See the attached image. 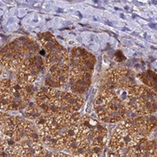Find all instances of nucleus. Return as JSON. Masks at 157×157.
Wrapping results in <instances>:
<instances>
[{
  "label": "nucleus",
  "instance_id": "obj_16",
  "mask_svg": "<svg viewBox=\"0 0 157 157\" xmlns=\"http://www.w3.org/2000/svg\"><path fill=\"white\" fill-rule=\"evenodd\" d=\"M134 123L139 130L140 135L147 137L156 128V117L155 115H146L138 116L135 119H132Z\"/></svg>",
  "mask_w": 157,
  "mask_h": 157
},
{
  "label": "nucleus",
  "instance_id": "obj_12",
  "mask_svg": "<svg viewBox=\"0 0 157 157\" xmlns=\"http://www.w3.org/2000/svg\"><path fill=\"white\" fill-rule=\"evenodd\" d=\"M107 85L103 88L117 91L126 90L139 84L137 75L128 67H117L109 70L107 73Z\"/></svg>",
  "mask_w": 157,
  "mask_h": 157
},
{
  "label": "nucleus",
  "instance_id": "obj_6",
  "mask_svg": "<svg viewBox=\"0 0 157 157\" xmlns=\"http://www.w3.org/2000/svg\"><path fill=\"white\" fill-rule=\"evenodd\" d=\"M34 104L43 113L78 112L84 104L79 94L54 87H40L34 96Z\"/></svg>",
  "mask_w": 157,
  "mask_h": 157
},
{
  "label": "nucleus",
  "instance_id": "obj_3",
  "mask_svg": "<svg viewBox=\"0 0 157 157\" xmlns=\"http://www.w3.org/2000/svg\"><path fill=\"white\" fill-rule=\"evenodd\" d=\"M108 131L89 115L81 116L75 140L67 147L74 157H100L106 146Z\"/></svg>",
  "mask_w": 157,
  "mask_h": 157
},
{
  "label": "nucleus",
  "instance_id": "obj_20",
  "mask_svg": "<svg viewBox=\"0 0 157 157\" xmlns=\"http://www.w3.org/2000/svg\"><path fill=\"white\" fill-rule=\"evenodd\" d=\"M5 69L2 67V66L0 65V78H1V76H2V73H3V71H4Z\"/></svg>",
  "mask_w": 157,
  "mask_h": 157
},
{
  "label": "nucleus",
  "instance_id": "obj_5",
  "mask_svg": "<svg viewBox=\"0 0 157 157\" xmlns=\"http://www.w3.org/2000/svg\"><path fill=\"white\" fill-rule=\"evenodd\" d=\"M96 58L82 47H74L69 55L68 83L71 92L75 94H83L92 83Z\"/></svg>",
  "mask_w": 157,
  "mask_h": 157
},
{
  "label": "nucleus",
  "instance_id": "obj_11",
  "mask_svg": "<svg viewBox=\"0 0 157 157\" xmlns=\"http://www.w3.org/2000/svg\"><path fill=\"white\" fill-rule=\"evenodd\" d=\"M45 75L44 58L35 54L25 59L16 72V79L22 84H33L42 75Z\"/></svg>",
  "mask_w": 157,
  "mask_h": 157
},
{
  "label": "nucleus",
  "instance_id": "obj_1",
  "mask_svg": "<svg viewBox=\"0 0 157 157\" xmlns=\"http://www.w3.org/2000/svg\"><path fill=\"white\" fill-rule=\"evenodd\" d=\"M81 115L78 112H47L35 121L39 139L52 149L61 151L75 140Z\"/></svg>",
  "mask_w": 157,
  "mask_h": 157
},
{
  "label": "nucleus",
  "instance_id": "obj_2",
  "mask_svg": "<svg viewBox=\"0 0 157 157\" xmlns=\"http://www.w3.org/2000/svg\"><path fill=\"white\" fill-rule=\"evenodd\" d=\"M108 157H156V140L140 135L133 120L125 119L113 133Z\"/></svg>",
  "mask_w": 157,
  "mask_h": 157
},
{
  "label": "nucleus",
  "instance_id": "obj_10",
  "mask_svg": "<svg viewBox=\"0 0 157 157\" xmlns=\"http://www.w3.org/2000/svg\"><path fill=\"white\" fill-rule=\"evenodd\" d=\"M123 98L127 112L138 116L152 115L156 112V92L145 85L137 84L125 90Z\"/></svg>",
  "mask_w": 157,
  "mask_h": 157
},
{
  "label": "nucleus",
  "instance_id": "obj_18",
  "mask_svg": "<svg viewBox=\"0 0 157 157\" xmlns=\"http://www.w3.org/2000/svg\"><path fill=\"white\" fill-rule=\"evenodd\" d=\"M25 116L30 119V120H37L38 118L41 116V114L43 113V112L41 111V109L37 107L33 103H31L30 105H27V107H25Z\"/></svg>",
  "mask_w": 157,
  "mask_h": 157
},
{
  "label": "nucleus",
  "instance_id": "obj_4",
  "mask_svg": "<svg viewBox=\"0 0 157 157\" xmlns=\"http://www.w3.org/2000/svg\"><path fill=\"white\" fill-rule=\"evenodd\" d=\"M39 42L45 51V86L54 88L64 86L68 83L69 53L49 33L41 34Z\"/></svg>",
  "mask_w": 157,
  "mask_h": 157
},
{
  "label": "nucleus",
  "instance_id": "obj_15",
  "mask_svg": "<svg viewBox=\"0 0 157 157\" xmlns=\"http://www.w3.org/2000/svg\"><path fill=\"white\" fill-rule=\"evenodd\" d=\"M16 126V116L5 112H0V140L12 142Z\"/></svg>",
  "mask_w": 157,
  "mask_h": 157
},
{
  "label": "nucleus",
  "instance_id": "obj_8",
  "mask_svg": "<svg viewBox=\"0 0 157 157\" xmlns=\"http://www.w3.org/2000/svg\"><path fill=\"white\" fill-rule=\"evenodd\" d=\"M94 109L101 122L117 123L126 119L123 98L114 90L102 88L94 101Z\"/></svg>",
  "mask_w": 157,
  "mask_h": 157
},
{
  "label": "nucleus",
  "instance_id": "obj_17",
  "mask_svg": "<svg viewBox=\"0 0 157 157\" xmlns=\"http://www.w3.org/2000/svg\"><path fill=\"white\" fill-rule=\"evenodd\" d=\"M137 78L140 79L142 81V85H145L148 86L149 88L155 91V86H156V74L152 72V71H147L145 73H140L137 75Z\"/></svg>",
  "mask_w": 157,
  "mask_h": 157
},
{
  "label": "nucleus",
  "instance_id": "obj_19",
  "mask_svg": "<svg viewBox=\"0 0 157 157\" xmlns=\"http://www.w3.org/2000/svg\"><path fill=\"white\" fill-rule=\"evenodd\" d=\"M41 157H74L72 155H69L67 153H64L61 151L58 152H52L49 149L45 148V151L43 153V155H41Z\"/></svg>",
  "mask_w": 157,
  "mask_h": 157
},
{
  "label": "nucleus",
  "instance_id": "obj_7",
  "mask_svg": "<svg viewBox=\"0 0 157 157\" xmlns=\"http://www.w3.org/2000/svg\"><path fill=\"white\" fill-rule=\"evenodd\" d=\"M35 86L22 84L17 79H0V110L17 111L27 107L35 96Z\"/></svg>",
  "mask_w": 157,
  "mask_h": 157
},
{
  "label": "nucleus",
  "instance_id": "obj_14",
  "mask_svg": "<svg viewBox=\"0 0 157 157\" xmlns=\"http://www.w3.org/2000/svg\"><path fill=\"white\" fill-rule=\"evenodd\" d=\"M39 138L38 129L33 122L24 118L16 116V126L12 137V143L26 139Z\"/></svg>",
  "mask_w": 157,
  "mask_h": 157
},
{
  "label": "nucleus",
  "instance_id": "obj_13",
  "mask_svg": "<svg viewBox=\"0 0 157 157\" xmlns=\"http://www.w3.org/2000/svg\"><path fill=\"white\" fill-rule=\"evenodd\" d=\"M45 149L40 139L37 138L11 143L8 152L9 157H41Z\"/></svg>",
  "mask_w": 157,
  "mask_h": 157
},
{
  "label": "nucleus",
  "instance_id": "obj_9",
  "mask_svg": "<svg viewBox=\"0 0 157 157\" xmlns=\"http://www.w3.org/2000/svg\"><path fill=\"white\" fill-rule=\"evenodd\" d=\"M39 45L28 38H19L0 49V65L10 72H17L20 65L37 54Z\"/></svg>",
  "mask_w": 157,
  "mask_h": 157
}]
</instances>
